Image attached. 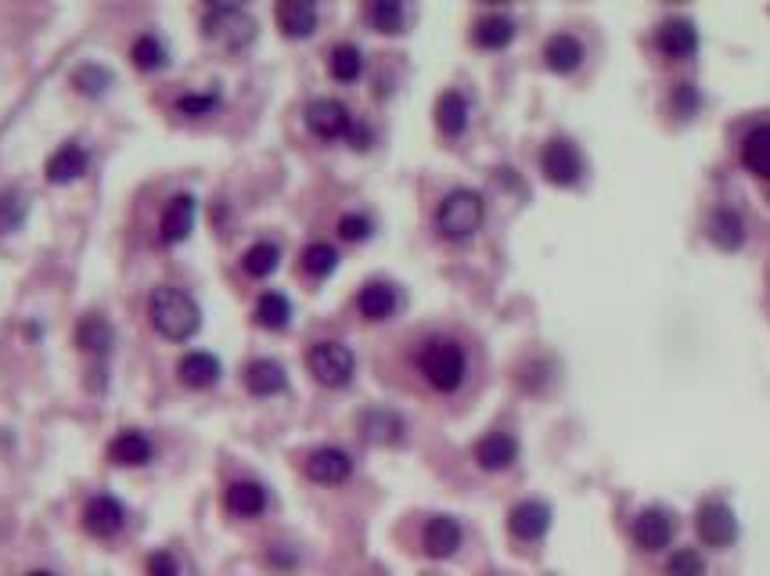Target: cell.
<instances>
[{"mask_svg":"<svg viewBox=\"0 0 770 576\" xmlns=\"http://www.w3.org/2000/svg\"><path fill=\"white\" fill-rule=\"evenodd\" d=\"M673 540V515L667 508H645L634 519V544L645 551H662Z\"/></svg>","mask_w":770,"mask_h":576,"instance_id":"cell-12","label":"cell"},{"mask_svg":"<svg viewBox=\"0 0 770 576\" xmlns=\"http://www.w3.org/2000/svg\"><path fill=\"white\" fill-rule=\"evenodd\" d=\"M543 65L559 76L576 73V69L584 65V44H579L573 33H554V37H548V44H543Z\"/></svg>","mask_w":770,"mask_h":576,"instance_id":"cell-16","label":"cell"},{"mask_svg":"<svg viewBox=\"0 0 770 576\" xmlns=\"http://www.w3.org/2000/svg\"><path fill=\"white\" fill-rule=\"evenodd\" d=\"M436 126L447 137H461L468 131V98L461 90H443L436 101Z\"/></svg>","mask_w":770,"mask_h":576,"instance_id":"cell-25","label":"cell"},{"mask_svg":"<svg viewBox=\"0 0 770 576\" xmlns=\"http://www.w3.org/2000/svg\"><path fill=\"white\" fill-rule=\"evenodd\" d=\"M73 87L80 94H90V98H101V94L112 87V73L101 65H80L73 73Z\"/></svg>","mask_w":770,"mask_h":576,"instance_id":"cell-37","label":"cell"},{"mask_svg":"<svg viewBox=\"0 0 770 576\" xmlns=\"http://www.w3.org/2000/svg\"><path fill=\"white\" fill-rule=\"evenodd\" d=\"M281 264V249L274 242H256L253 249L242 256V267L248 278H270Z\"/></svg>","mask_w":770,"mask_h":576,"instance_id":"cell-35","label":"cell"},{"mask_svg":"<svg viewBox=\"0 0 770 576\" xmlns=\"http://www.w3.org/2000/svg\"><path fill=\"white\" fill-rule=\"evenodd\" d=\"M26 195L22 192H4L0 195V231H19L22 220H26Z\"/></svg>","mask_w":770,"mask_h":576,"instance_id":"cell-38","label":"cell"},{"mask_svg":"<svg viewBox=\"0 0 770 576\" xmlns=\"http://www.w3.org/2000/svg\"><path fill=\"white\" fill-rule=\"evenodd\" d=\"M195 217H198V203L195 195H173L170 203L162 209V220H159V234L166 245H181L187 234L195 231Z\"/></svg>","mask_w":770,"mask_h":576,"instance_id":"cell-11","label":"cell"},{"mask_svg":"<svg viewBox=\"0 0 770 576\" xmlns=\"http://www.w3.org/2000/svg\"><path fill=\"white\" fill-rule=\"evenodd\" d=\"M148 314H151L156 332L162 339H170V343H187V339H195L198 328H203V310H198V303L181 289H156L151 292Z\"/></svg>","mask_w":770,"mask_h":576,"instance_id":"cell-2","label":"cell"},{"mask_svg":"<svg viewBox=\"0 0 770 576\" xmlns=\"http://www.w3.org/2000/svg\"><path fill=\"white\" fill-rule=\"evenodd\" d=\"M742 162L745 170L756 173L760 181H770V126H756L742 140Z\"/></svg>","mask_w":770,"mask_h":576,"instance_id":"cell-27","label":"cell"},{"mask_svg":"<svg viewBox=\"0 0 770 576\" xmlns=\"http://www.w3.org/2000/svg\"><path fill=\"white\" fill-rule=\"evenodd\" d=\"M306 368L321 385L328 390H342V385L353 382V371H357V357H353L350 346L342 343H317L306 354Z\"/></svg>","mask_w":770,"mask_h":576,"instance_id":"cell-5","label":"cell"},{"mask_svg":"<svg viewBox=\"0 0 770 576\" xmlns=\"http://www.w3.org/2000/svg\"><path fill=\"white\" fill-rule=\"evenodd\" d=\"M548 526H551V508L543 501H523L508 515V530L518 540H537L548 534Z\"/></svg>","mask_w":770,"mask_h":576,"instance_id":"cell-18","label":"cell"},{"mask_svg":"<svg viewBox=\"0 0 770 576\" xmlns=\"http://www.w3.org/2000/svg\"><path fill=\"white\" fill-rule=\"evenodd\" d=\"M482 220H487V203H482V195L472 192V187L447 192L440 209H436V228H440V234L450 242L472 238V234L482 228Z\"/></svg>","mask_w":770,"mask_h":576,"instance_id":"cell-3","label":"cell"},{"mask_svg":"<svg viewBox=\"0 0 770 576\" xmlns=\"http://www.w3.org/2000/svg\"><path fill=\"white\" fill-rule=\"evenodd\" d=\"M396 289L389 285V281H367V285L357 292V310L367 321H386V317H393L396 310Z\"/></svg>","mask_w":770,"mask_h":576,"instance_id":"cell-24","label":"cell"},{"mask_svg":"<svg viewBox=\"0 0 770 576\" xmlns=\"http://www.w3.org/2000/svg\"><path fill=\"white\" fill-rule=\"evenodd\" d=\"M335 267H339V253H335V245H328V242H314V245H306L303 249V270L310 278H328V274H335Z\"/></svg>","mask_w":770,"mask_h":576,"instance_id":"cell-36","label":"cell"},{"mask_svg":"<svg viewBox=\"0 0 770 576\" xmlns=\"http://www.w3.org/2000/svg\"><path fill=\"white\" fill-rule=\"evenodd\" d=\"M360 432L371 443H400L404 440V421H400V415H393V410L375 407L360 418Z\"/></svg>","mask_w":770,"mask_h":576,"instance_id":"cell-28","label":"cell"},{"mask_svg":"<svg viewBox=\"0 0 770 576\" xmlns=\"http://www.w3.org/2000/svg\"><path fill=\"white\" fill-rule=\"evenodd\" d=\"M306 126L321 140H342L353 134V112L335 98H317L306 105Z\"/></svg>","mask_w":770,"mask_h":576,"instance_id":"cell-7","label":"cell"},{"mask_svg":"<svg viewBox=\"0 0 770 576\" xmlns=\"http://www.w3.org/2000/svg\"><path fill=\"white\" fill-rule=\"evenodd\" d=\"M706 234H709V242H713L717 249L734 253V249H742V242H745V223H742L738 213H734V209H717V213L709 217V223H706Z\"/></svg>","mask_w":770,"mask_h":576,"instance_id":"cell-26","label":"cell"},{"mask_svg":"<svg viewBox=\"0 0 770 576\" xmlns=\"http://www.w3.org/2000/svg\"><path fill=\"white\" fill-rule=\"evenodd\" d=\"M245 390L253 396H278L289 390V375L278 360L259 357L253 364H245Z\"/></svg>","mask_w":770,"mask_h":576,"instance_id":"cell-19","label":"cell"},{"mask_svg":"<svg viewBox=\"0 0 770 576\" xmlns=\"http://www.w3.org/2000/svg\"><path fill=\"white\" fill-rule=\"evenodd\" d=\"M328 73L331 79H339V84H353V79H360L364 73V54L357 44H335L328 51Z\"/></svg>","mask_w":770,"mask_h":576,"instance_id":"cell-31","label":"cell"},{"mask_svg":"<svg viewBox=\"0 0 770 576\" xmlns=\"http://www.w3.org/2000/svg\"><path fill=\"white\" fill-rule=\"evenodd\" d=\"M130 62H134L140 73H159L170 62V51H166V44L156 37V33H145V37H137L134 47H130Z\"/></svg>","mask_w":770,"mask_h":576,"instance_id":"cell-32","label":"cell"},{"mask_svg":"<svg viewBox=\"0 0 770 576\" xmlns=\"http://www.w3.org/2000/svg\"><path fill=\"white\" fill-rule=\"evenodd\" d=\"M335 231L342 242H364V238H371V220H367L364 213H346V217H339Z\"/></svg>","mask_w":770,"mask_h":576,"instance_id":"cell-41","label":"cell"},{"mask_svg":"<svg viewBox=\"0 0 770 576\" xmlns=\"http://www.w3.org/2000/svg\"><path fill=\"white\" fill-rule=\"evenodd\" d=\"M306 476L321 487H339L353 476V457L339 446H317V451L306 457Z\"/></svg>","mask_w":770,"mask_h":576,"instance_id":"cell-9","label":"cell"},{"mask_svg":"<svg viewBox=\"0 0 770 576\" xmlns=\"http://www.w3.org/2000/svg\"><path fill=\"white\" fill-rule=\"evenodd\" d=\"M223 508L239 515V519H256V515H264L267 508V487L253 483V479H239V483H231L228 493H223Z\"/></svg>","mask_w":770,"mask_h":576,"instance_id":"cell-17","label":"cell"},{"mask_svg":"<svg viewBox=\"0 0 770 576\" xmlns=\"http://www.w3.org/2000/svg\"><path fill=\"white\" fill-rule=\"evenodd\" d=\"M695 526L702 544L709 548H731L734 537H738V519H734V512L724 501H706L695 515Z\"/></svg>","mask_w":770,"mask_h":576,"instance_id":"cell-8","label":"cell"},{"mask_svg":"<svg viewBox=\"0 0 770 576\" xmlns=\"http://www.w3.org/2000/svg\"><path fill=\"white\" fill-rule=\"evenodd\" d=\"M176 375H181L184 385H192V390H209V385L220 382V360L206 354V350H195V354H187L181 364H176Z\"/></svg>","mask_w":770,"mask_h":576,"instance_id":"cell-23","label":"cell"},{"mask_svg":"<svg viewBox=\"0 0 770 576\" xmlns=\"http://www.w3.org/2000/svg\"><path fill=\"white\" fill-rule=\"evenodd\" d=\"M206 37L220 40L228 51H245L248 44L256 40V22L253 15H245L239 4H212L206 11Z\"/></svg>","mask_w":770,"mask_h":576,"instance_id":"cell-4","label":"cell"},{"mask_svg":"<svg viewBox=\"0 0 770 576\" xmlns=\"http://www.w3.org/2000/svg\"><path fill=\"white\" fill-rule=\"evenodd\" d=\"M217 109H220V90L184 94V98H176V112H184V115H209Z\"/></svg>","mask_w":770,"mask_h":576,"instance_id":"cell-40","label":"cell"},{"mask_svg":"<svg viewBox=\"0 0 770 576\" xmlns=\"http://www.w3.org/2000/svg\"><path fill=\"white\" fill-rule=\"evenodd\" d=\"M151 454H156V446L145 437V432L137 429H126L120 432L112 443H109V462L112 465H123V468H137V465H148Z\"/></svg>","mask_w":770,"mask_h":576,"instance_id":"cell-20","label":"cell"},{"mask_svg":"<svg viewBox=\"0 0 770 576\" xmlns=\"http://www.w3.org/2000/svg\"><path fill=\"white\" fill-rule=\"evenodd\" d=\"M367 22H371L378 33H404L407 11L400 0H375V4H367Z\"/></svg>","mask_w":770,"mask_h":576,"instance_id":"cell-34","label":"cell"},{"mask_svg":"<svg viewBox=\"0 0 770 576\" xmlns=\"http://www.w3.org/2000/svg\"><path fill=\"white\" fill-rule=\"evenodd\" d=\"M667 573H670V576H706V562H702V555H698V551L681 548V551H673V555H670Z\"/></svg>","mask_w":770,"mask_h":576,"instance_id":"cell-39","label":"cell"},{"mask_svg":"<svg viewBox=\"0 0 770 576\" xmlns=\"http://www.w3.org/2000/svg\"><path fill=\"white\" fill-rule=\"evenodd\" d=\"M29 576H54V573H44V569H37V573H29Z\"/></svg>","mask_w":770,"mask_h":576,"instance_id":"cell-44","label":"cell"},{"mask_svg":"<svg viewBox=\"0 0 770 576\" xmlns=\"http://www.w3.org/2000/svg\"><path fill=\"white\" fill-rule=\"evenodd\" d=\"M656 47L667 58H692L698 51V29L692 19H667L656 33Z\"/></svg>","mask_w":770,"mask_h":576,"instance_id":"cell-14","label":"cell"},{"mask_svg":"<svg viewBox=\"0 0 770 576\" xmlns=\"http://www.w3.org/2000/svg\"><path fill=\"white\" fill-rule=\"evenodd\" d=\"M418 371L436 393H457L468 379V354L457 339L432 335L418 350Z\"/></svg>","mask_w":770,"mask_h":576,"instance_id":"cell-1","label":"cell"},{"mask_svg":"<svg viewBox=\"0 0 770 576\" xmlns=\"http://www.w3.org/2000/svg\"><path fill=\"white\" fill-rule=\"evenodd\" d=\"M472 40H476V47H482V51H501V47L515 40V22L508 15H487L476 22Z\"/></svg>","mask_w":770,"mask_h":576,"instance_id":"cell-29","label":"cell"},{"mask_svg":"<svg viewBox=\"0 0 770 576\" xmlns=\"http://www.w3.org/2000/svg\"><path fill=\"white\" fill-rule=\"evenodd\" d=\"M148 576H181V566H176V559L170 551H156V555H148Z\"/></svg>","mask_w":770,"mask_h":576,"instance_id":"cell-42","label":"cell"},{"mask_svg":"<svg viewBox=\"0 0 770 576\" xmlns=\"http://www.w3.org/2000/svg\"><path fill=\"white\" fill-rule=\"evenodd\" d=\"M289 321H292L289 296H281V292H264L256 303V324L270 328V332H281V328H289Z\"/></svg>","mask_w":770,"mask_h":576,"instance_id":"cell-33","label":"cell"},{"mask_svg":"<svg viewBox=\"0 0 770 576\" xmlns=\"http://www.w3.org/2000/svg\"><path fill=\"white\" fill-rule=\"evenodd\" d=\"M540 170L551 184L573 187L584 177V156H579V148L569 137H551L540 151Z\"/></svg>","mask_w":770,"mask_h":576,"instance_id":"cell-6","label":"cell"},{"mask_svg":"<svg viewBox=\"0 0 770 576\" xmlns=\"http://www.w3.org/2000/svg\"><path fill=\"white\" fill-rule=\"evenodd\" d=\"M123 519H126V508L109 493H98V498L87 501V508H83V530L90 537H115L123 530Z\"/></svg>","mask_w":770,"mask_h":576,"instance_id":"cell-10","label":"cell"},{"mask_svg":"<svg viewBox=\"0 0 770 576\" xmlns=\"http://www.w3.org/2000/svg\"><path fill=\"white\" fill-rule=\"evenodd\" d=\"M87 167H90V156L83 151V145L69 140V145H62L51 159H47L44 173H47V181L51 184H73V181L83 177V173H87Z\"/></svg>","mask_w":770,"mask_h":576,"instance_id":"cell-15","label":"cell"},{"mask_svg":"<svg viewBox=\"0 0 770 576\" xmlns=\"http://www.w3.org/2000/svg\"><path fill=\"white\" fill-rule=\"evenodd\" d=\"M278 26L289 40H303L317 29V8L310 0H284L278 4Z\"/></svg>","mask_w":770,"mask_h":576,"instance_id":"cell-22","label":"cell"},{"mask_svg":"<svg viewBox=\"0 0 770 576\" xmlns=\"http://www.w3.org/2000/svg\"><path fill=\"white\" fill-rule=\"evenodd\" d=\"M673 109H677L681 115H688V112H695V109H698V94H695V87H692V84H684V87L673 90Z\"/></svg>","mask_w":770,"mask_h":576,"instance_id":"cell-43","label":"cell"},{"mask_svg":"<svg viewBox=\"0 0 770 576\" xmlns=\"http://www.w3.org/2000/svg\"><path fill=\"white\" fill-rule=\"evenodd\" d=\"M112 343H115V332H112V324L105 321V317L87 314L76 324V346L87 350V354H109Z\"/></svg>","mask_w":770,"mask_h":576,"instance_id":"cell-30","label":"cell"},{"mask_svg":"<svg viewBox=\"0 0 770 576\" xmlns=\"http://www.w3.org/2000/svg\"><path fill=\"white\" fill-rule=\"evenodd\" d=\"M476 462L479 468H487V473H501L518 457V443L508 437V432H487L479 443H476Z\"/></svg>","mask_w":770,"mask_h":576,"instance_id":"cell-21","label":"cell"},{"mask_svg":"<svg viewBox=\"0 0 770 576\" xmlns=\"http://www.w3.org/2000/svg\"><path fill=\"white\" fill-rule=\"evenodd\" d=\"M461 523L450 519V515H432L425 523V534H421V548L429 559H450L454 551L461 548Z\"/></svg>","mask_w":770,"mask_h":576,"instance_id":"cell-13","label":"cell"}]
</instances>
